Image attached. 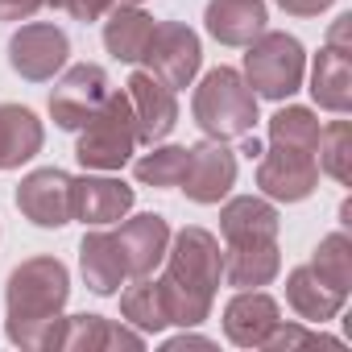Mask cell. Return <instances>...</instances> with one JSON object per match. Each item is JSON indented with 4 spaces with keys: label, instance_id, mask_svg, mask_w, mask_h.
Masks as SVG:
<instances>
[{
    "label": "cell",
    "instance_id": "obj_5",
    "mask_svg": "<svg viewBox=\"0 0 352 352\" xmlns=\"http://www.w3.org/2000/svg\"><path fill=\"white\" fill-rule=\"evenodd\" d=\"M245 50H249V54H245V83L253 87V96L290 100V96L302 87L307 50H302L298 38L278 34V30H265V34L253 38Z\"/></svg>",
    "mask_w": 352,
    "mask_h": 352
},
{
    "label": "cell",
    "instance_id": "obj_2",
    "mask_svg": "<svg viewBox=\"0 0 352 352\" xmlns=\"http://www.w3.org/2000/svg\"><path fill=\"white\" fill-rule=\"evenodd\" d=\"M71 298V274L58 257H30L9 274L5 307H9V340L21 348H46L54 319Z\"/></svg>",
    "mask_w": 352,
    "mask_h": 352
},
{
    "label": "cell",
    "instance_id": "obj_32",
    "mask_svg": "<svg viewBox=\"0 0 352 352\" xmlns=\"http://www.w3.org/2000/svg\"><path fill=\"white\" fill-rule=\"evenodd\" d=\"M46 0H0V21H30Z\"/></svg>",
    "mask_w": 352,
    "mask_h": 352
},
{
    "label": "cell",
    "instance_id": "obj_6",
    "mask_svg": "<svg viewBox=\"0 0 352 352\" xmlns=\"http://www.w3.org/2000/svg\"><path fill=\"white\" fill-rule=\"evenodd\" d=\"M145 71L157 75L166 87H191L195 75H199V63H204V46H199V34L183 21H162L153 25V38L145 46Z\"/></svg>",
    "mask_w": 352,
    "mask_h": 352
},
{
    "label": "cell",
    "instance_id": "obj_13",
    "mask_svg": "<svg viewBox=\"0 0 352 352\" xmlns=\"http://www.w3.org/2000/svg\"><path fill=\"white\" fill-rule=\"evenodd\" d=\"M46 348H67V352H100V348H133L141 352L145 348V336L124 327V323H112L104 315H58L50 336H46Z\"/></svg>",
    "mask_w": 352,
    "mask_h": 352
},
{
    "label": "cell",
    "instance_id": "obj_30",
    "mask_svg": "<svg viewBox=\"0 0 352 352\" xmlns=\"http://www.w3.org/2000/svg\"><path fill=\"white\" fill-rule=\"evenodd\" d=\"M302 344H327V348H344V340H336V336H323V331H311V327H302V323H282L278 319V327L265 336V344L261 348H270V352H290V348H302Z\"/></svg>",
    "mask_w": 352,
    "mask_h": 352
},
{
    "label": "cell",
    "instance_id": "obj_29",
    "mask_svg": "<svg viewBox=\"0 0 352 352\" xmlns=\"http://www.w3.org/2000/svg\"><path fill=\"white\" fill-rule=\"evenodd\" d=\"M315 153H319V166L331 174L336 183H344V187L352 183V129H348V120L327 124V129L319 133Z\"/></svg>",
    "mask_w": 352,
    "mask_h": 352
},
{
    "label": "cell",
    "instance_id": "obj_27",
    "mask_svg": "<svg viewBox=\"0 0 352 352\" xmlns=\"http://www.w3.org/2000/svg\"><path fill=\"white\" fill-rule=\"evenodd\" d=\"M331 290H352V241L344 232H331L315 245V257L307 261Z\"/></svg>",
    "mask_w": 352,
    "mask_h": 352
},
{
    "label": "cell",
    "instance_id": "obj_22",
    "mask_svg": "<svg viewBox=\"0 0 352 352\" xmlns=\"http://www.w3.org/2000/svg\"><path fill=\"white\" fill-rule=\"evenodd\" d=\"M42 120L21 104H0V170H17L42 153Z\"/></svg>",
    "mask_w": 352,
    "mask_h": 352
},
{
    "label": "cell",
    "instance_id": "obj_15",
    "mask_svg": "<svg viewBox=\"0 0 352 352\" xmlns=\"http://www.w3.org/2000/svg\"><path fill=\"white\" fill-rule=\"evenodd\" d=\"M116 236V249L124 257V270L129 278H149L162 261H166V249H170V224L166 216L157 212H145V216H133L120 224Z\"/></svg>",
    "mask_w": 352,
    "mask_h": 352
},
{
    "label": "cell",
    "instance_id": "obj_25",
    "mask_svg": "<svg viewBox=\"0 0 352 352\" xmlns=\"http://www.w3.org/2000/svg\"><path fill=\"white\" fill-rule=\"evenodd\" d=\"M319 133L323 124L315 120L311 108H298V104H286L270 116V141L274 145H286V149H302V153H315L319 145Z\"/></svg>",
    "mask_w": 352,
    "mask_h": 352
},
{
    "label": "cell",
    "instance_id": "obj_9",
    "mask_svg": "<svg viewBox=\"0 0 352 352\" xmlns=\"http://www.w3.org/2000/svg\"><path fill=\"white\" fill-rule=\"evenodd\" d=\"M257 187H261L265 199L302 204V199L319 187V162H315V153L274 145V149L261 153V162H257Z\"/></svg>",
    "mask_w": 352,
    "mask_h": 352
},
{
    "label": "cell",
    "instance_id": "obj_35",
    "mask_svg": "<svg viewBox=\"0 0 352 352\" xmlns=\"http://www.w3.org/2000/svg\"><path fill=\"white\" fill-rule=\"evenodd\" d=\"M116 5H141V0H116Z\"/></svg>",
    "mask_w": 352,
    "mask_h": 352
},
{
    "label": "cell",
    "instance_id": "obj_18",
    "mask_svg": "<svg viewBox=\"0 0 352 352\" xmlns=\"http://www.w3.org/2000/svg\"><path fill=\"white\" fill-rule=\"evenodd\" d=\"M278 208L257 195H236L220 208V232L228 245H253V241H278Z\"/></svg>",
    "mask_w": 352,
    "mask_h": 352
},
{
    "label": "cell",
    "instance_id": "obj_23",
    "mask_svg": "<svg viewBox=\"0 0 352 352\" xmlns=\"http://www.w3.org/2000/svg\"><path fill=\"white\" fill-rule=\"evenodd\" d=\"M282 270L278 241H253V245H228L224 253V278L236 290H257L270 286Z\"/></svg>",
    "mask_w": 352,
    "mask_h": 352
},
{
    "label": "cell",
    "instance_id": "obj_16",
    "mask_svg": "<svg viewBox=\"0 0 352 352\" xmlns=\"http://www.w3.org/2000/svg\"><path fill=\"white\" fill-rule=\"evenodd\" d=\"M282 311L270 294L261 290H241L228 307H224V336L236 344V348H261L265 336L278 327Z\"/></svg>",
    "mask_w": 352,
    "mask_h": 352
},
{
    "label": "cell",
    "instance_id": "obj_10",
    "mask_svg": "<svg viewBox=\"0 0 352 352\" xmlns=\"http://www.w3.org/2000/svg\"><path fill=\"white\" fill-rule=\"evenodd\" d=\"M236 183V153L224 141H199L187 149V170H183V191L191 204H220Z\"/></svg>",
    "mask_w": 352,
    "mask_h": 352
},
{
    "label": "cell",
    "instance_id": "obj_14",
    "mask_svg": "<svg viewBox=\"0 0 352 352\" xmlns=\"http://www.w3.org/2000/svg\"><path fill=\"white\" fill-rule=\"evenodd\" d=\"M133 208V187L108 174H83L71 179V220H83L91 228L120 224Z\"/></svg>",
    "mask_w": 352,
    "mask_h": 352
},
{
    "label": "cell",
    "instance_id": "obj_12",
    "mask_svg": "<svg viewBox=\"0 0 352 352\" xmlns=\"http://www.w3.org/2000/svg\"><path fill=\"white\" fill-rule=\"evenodd\" d=\"M13 199L30 224L63 228V224H71V174L58 166H42V170L25 174Z\"/></svg>",
    "mask_w": 352,
    "mask_h": 352
},
{
    "label": "cell",
    "instance_id": "obj_26",
    "mask_svg": "<svg viewBox=\"0 0 352 352\" xmlns=\"http://www.w3.org/2000/svg\"><path fill=\"white\" fill-rule=\"evenodd\" d=\"M120 315L137 327V331H162V327H170V319H166V302H162V290H157V278L149 282V278H137L124 294H120Z\"/></svg>",
    "mask_w": 352,
    "mask_h": 352
},
{
    "label": "cell",
    "instance_id": "obj_3",
    "mask_svg": "<svg viewBox=\"0 0 352 352\" xmlns=\"http://www.w3.org/2000/svg\"><path fill=\"white\" fill-rule=\"evenodd\" d=\"M191 112H195V124L212 141H236V137L253 133V124H257V96H253V87L245 83L241 71L216 67L195 87Z\"/></svg>",
    "mask_w": 352,
    "mask_h": 352
},
{
    "label": "cell",
    "instance_id": "obj_28",
    "mask_svg": "<svg viewBox=\"0 0 352 352\" xmlns=\"http://www.w3.org/2000/svg\"><path fill=\"white\" fill-rule=\"evenodd\" d=\"M187 170V145H149L145 157H137L133 174L145 187H179Z\"/></svg>",
    "mask_w": 352,
    "mask_h": 352
},
{
    "label": "cell",
    "instance_id": "obj_24",
    "mask_svg": "<svg viewBox=\"0 0 352 352\" xmlns=\"http://www.w3.org/2000/svg\"><path fill=\"white\" fill-rule=\"evenodd\" d=\"M104 46L112 58L120 63H141L145 58V46L153 38V17L141 13L137 5H112L104 13Z\"/></svg>",
    "mask_w": 352,
    "mask_h": 352
},
{
    "label": "cell",
    "instance_id": "obj_31",
    "mask_svg": "<svg viewBox=\"0 0 352 352\" xmlns=\"http://www.w3.org/2000/svg\"><path fill=\"white\" fill-rule=\"evenodd\" d=\"M116 0H58V9H67L75 21H100Z\"/></svg>",
    "mask_w": 352,
    "mask_h": 352
},
{
    "label": "cell",
    "instance_id": "obj_1",
    "mask_svg": "<svg viewBox=\"0 0 352 352\" xmlns=\"http://www.w3.org/2000/svg\"><path fill=\"white\" fill-rule=\"evenodd\" d=\"M220 278H224V253H220V241L208 228L191 224L179 236H170L166 274L157 278L166 319L179 323V327H199L212 315Z\"/></svg>",
    "mask_w": 352,
    "mask_h": 352
},
{
    "label": "cell",
    "instance_id": "obj_34",
    "mask_svg": "<svg viewBox=\"0 0 352 352\" xmlns=\"http://www.w3.org/2000/svg\"><path fill=\"white\" fill-rule=\"evenodd\" d=\"M179 348H216V344H212V340H204V336H191V331L183 327V336L166 340V352H179Z\"/></svg>",
    "mask_w": 352,
    "mask_h": 352
},
{
    "label": "cell",
    "instance_id": "obj_7",
    "mask_svg": "<svg viewBox=\"0 0 352 352\" xmlns=\"http://www.w3.org/2000/svg\"><path fill=\"white\" fill-rule=\"evenodd\" d=\"M108 75H104V67H96V63H79V67H71L58 83H54V91H50V116H54V124L58 129H67V133H79L96 112H100V104L108 100Z\"/></svg>",
    "mask_w": 352,
    "mask_h": 352
},
{
    "label": "cell",
    "instance_id": "obj_20",
    "mask_svg": "<svg viewBox=\"0 0 352 352\" xmlns=\"http://www.w3.org/2000/svg\"><path fill=\"white\" fill-rule=\"evenodd\" d=\"M311 100L323 112H336V116H344L352 108V63H348V50L323 46L315 54V67H311Z\"/></svg>",
    "mask_w": 352,
    "mask_h": 352
},
{
    "label": "cell",
    "instance_id": "obj_17",
    "mask_svg": "<svg viewBox=\"0 0 352 352\" xmlns=\"http://www.w3.org/2000/svg\"><path fill=\"white\" fill-rule=\"evenodd\" d=\"M204 21L220 46H249L253 38L265 34L270 9L265 0H208Z\"/></svg>",
    "mask_w": 352,
    "mask_h": 352
},
{
    "label": "cell",
    "instance_id": "obj_19",
    "mask_svg": "<svg viewBox=\"0 0 352 352\" xmlns=\"http://www.w3.org/2000/svg\"><path fill=\"white\" fill-rule=\"evenodd\" d=\"M286 302H290V311L302 323H327V319H336L344 311L348 294L344 290H331L311 265H294L290 278H286Z\"/></svg>",
    "mask_w": 352,
    "mask_h": 352
},
{
    "label": "cell",
    "instance_id": "obj_21",
    "mask_svg": "<svg viewBox=\"0 0 352 352\" xmlns=\"http://www.w3.org/2000/svg\"><path fill=\"white\" fill-rule=\"evenodd\" d=\"M79 270H83V282L91 294H116L129 278L124 270V257L116 249V236L112 232H87L79 241Z\"/></svg>",
    "mask_w": 352,
    "mask_h": 352
},
{
    "label": "cell",
    "instance_id": "obj_33",
    "mask_svg": "<svg viewBox=\"0 0 352 352\" xmlns=\"http://www.w3.org/2000/svg\"><path fill=\"white\" fill-rule=\"evenodd\" d=\"M278 9L290 17H319L323 9H331V0H278Z\"/></svg>",
    "mask_w": 352,
    "mask_h": 352
},
{
    "label": "cell",
    "instance_id": "obj_4",
    "mask_svg": "<svg viewBox=\"0 0 352 352\" xmlns=\"http://www.w3.org/2000/svg\"><path fill=\"white\" fill-rule=\"evenodd\" d=\"M137 149V124H133V104L124 91H108L100 112L79 129L75 157L83 170H120Z\"/></svg>",
    "mask_w": 352,
    "mask_h": 352
},
{
    "label": "cell",
    "instance_id": "obj_8",
    "mask_svg": "<svg viewBox=\"0 0 352 352\" xmlns=\"http://www.w3.org/2000/svg\"><path fill=\"white\" fill-rule=\"evenodd\" d=\"M67 54H71V42L58 25L50 21H30L13 34L9 42V67L30 79V83H46L54 79L63 67H67Z\"/></svg>",
    "mask_w": 352,
    "mask_h": 352
},
{
    "label": "cell",
    "instance_id": "obj_11",
    "mask_svg": "<svg viewBox=\"0 0 352 352\" xmlns=\"http://www.w3.org/2000/svg\"><path fill=\"white\" fill-rule=\"evenodd\" d=\"M129 104H133V124H137V145H157L174 133L179 124V100H174V87H166L157 75L137 71L124 87Z\"/></svg>",
    "mask_w": 352,
    "mask_h": 352
}]
</instances>
